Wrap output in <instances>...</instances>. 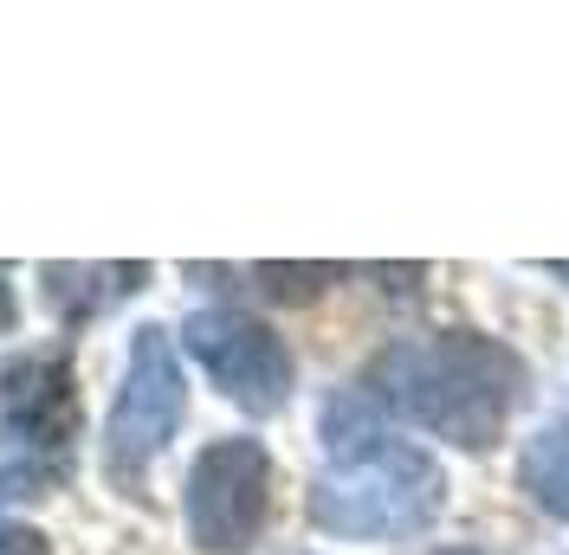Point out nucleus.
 Listing matches in <instances>:
<instances>
[{
    "label": "nucleus",
    "instance_id": "1",
    "mask_svg": "<svg viewBox=\"0 0 569 555\" xmlns=\"http://www.w3.org/2000/svg\"><path fill=\"white\" fill-rule=\"evenodd\" d=\"M525 387H531V369L486 330L395 343L369 375V394L389 414H408L415 426H427L433 440L460 452H492L511 426V407L525 401Z\"/></svg>",
    "mask_w": 569,
    "mask_h": 555
},
{
    "label": "nucleus",
    "instance_id": "2",
    "mask_svg": "<svg viewBox=\"0 0 569 555\" xmlns=\"http://www.w3.org/2000/svg\"><path fill=\"white\" fill-rule=\"evenodd\" d=\"M447 504V478L433 465V452L415 440H376L362 452L330 458L311 485V523L350 543H395V536H421Z\"/></svg>",
    "mask_w": 569,
    "mask_h": 555
},
{
    "label": "nucleus",
    "instance_id": "3",
    "mask_svg": "<svg viewBox=\"0 0 569 555\" xmlns=\"http://www.w3.org/2000/svg\"><path fill=\"white\" fill-rule=\"evenodd\" d=\"M181 407H188V382H181L176 343H169V330L149 323L130 343V369H123V387H117L104 420V465L123 485H137L156 465V452L176 440Z\"/></svg>",
    "mask_w": 569,
    "mask_h": 555
},
{
    "label": "nucleus",
    "instance_id": "4",
    "mask_svg": "<svg viewBox=\"0 0 569 555\" xmlns=\"http://www.w3.org/2000/svg\"><path fill=\"white\" fill-rule=\"evenodd\" d=\"M272 511V458L259 440H213L188 472V536L208 555H247Z\"/></svg>",
    "mask_w": 569,
    "mask_h": 555
},
{
    "label": "nucleus",
    "instance_id": "5",
    "mask_svg": "<svg viewBox=\"0 0 569 555\" xmlns=\"http://www.w3.org/2000/svg\"><path fill=\"white\" fill-rule=\"evenodd\" d=\"M181 343L188 355L213 375V387L247 407V414H279L284 394H291V355L284 343L259 323V316L233 311V304H213V311H194L181 323Z\"/></svg>",
    "mask_w": 569,
    "mask_h": 555
},
{
    "label": "nucleus",
    "instance_id": "6",
    "mask_svg": "<svg viewBox=\"0 0 569 555\" xmlns=\"http://www.w3.org/2000/svg\"><path fill=\"white\" fill-rule=\"evenodd\" d=\"M0 433L7 446H33V458H59L78 433V394H71L66 355H20L0 369Z\"/></svg>",
    "mask_w": 569,
    "mask_h": 555
},
{
    "label": "nucleus",
    "instance_id": "7",
    "mask_svg": "<svg viewBox=\"0 0 569 555\" xmlns=\"http://www.w3.org/2000/svg\"><path fill=\"white\" fill-rule=\"evenodd\" d=\"M46 304L66 316V323H84V316L110 311L117 297H130L149 265H46Z\"/></svg>",
    "mask_w": 569,
    "mask_h": 555
},
{
    "label": "nucleus",
    "instance_id": "8",
    "mask_svg": "<svg viewBox=\"0 0 569 555\" xmlns=\"http://www.w3.org/2000/svg\"><path fill=\"white\" fill-rule=\"evenodd\" d=\"M518 485L537 511L569 523V414L543 420L531 440H525V458H518Z\"/></svg>",
    "mask_w": 569,
    "mask_h": 555
},
{
    "label": "nucleus",
    "instance_id": "9",
    "mask_svg": "<svg viewBox=\"0 0 569 555\" xmlns=\"http://www.w3.org/2000/svg\"><path fill=\"white\" fill-rule=\"evenodd\" d=\"M252 278H259V291H266V297L298 304V297L323 291L330 278H343V265H252Z\"/></svg>",
    "mask_w": 569,
    "mask_h": 555
},
{
    "label": "nucleus",
    "instance_id": "10",
    "mask_svg": "<svg viewBox=\"0 0 569 555\" xmlns=\"http://www.w3.org/2000/svg\"><path fill=\"white\" fill-rule=\"evenodd\" d=\"M46 472H52L46 458H13V465L0 472V511H7V504H20V497H33V491L46 485Z\"/></svg>",
    "mask_w": 569,
    "mask_h": 555
},
{
    "label": "nucleus",
    "instance_id": "11",
    "mask_svg": "<svg viewBox=\"0 0 569 555\" xmlns=\"http://www.w3.org/2000/svg\"><path fill=\"white\" fill-rule=\"evenodd\" d=\"M0 555H52L39 529H20V523H0Z\"/></svg>",
    "mask_w": 569,
    "mask_h": 555
},
{
    "label": "nucleus",
    "instance_id": "12",
    "mask_svg": "<svg viewBox=\"0 0 569 555\" xmlns=\"http://www.w3.org/2000/svg\"><path fill=\"white\" fill-rule=\"evenodd\" d=\"M13 316H20V304H13V284H7V265H0V330H13Z\"/></svg>",
    "mask_w": 569,
    "mask_h": 555
},
{
    "label": "nucleus",
    "instance_id": "13",
    "mask_svg": "<svg viewBox=\"0 0 569 555\" xmlns=\"http://www.w3.org/2000/svg\"><path fill=\"white\" fill-rule=\"evenodd\" d=\"M543 272H550V278H569V265H543Z\"/></svg>",
    "mask_w": 569,
    "mask_h": 555
},
{
    "label": "nucleus",
    "instance_id": "14",
    "mask_svg": "<svg viewBox=\"0 0 569 555\" xmlns=\"http://www.w3.org/2000/svg\"><path fill=\"white\" fill-rule=\"evenodd\" d=\"M447 555H472V549H447Z\"/></svg>",
    "mask_w": 569,
    "mask_h": 555
}]
</instances>
